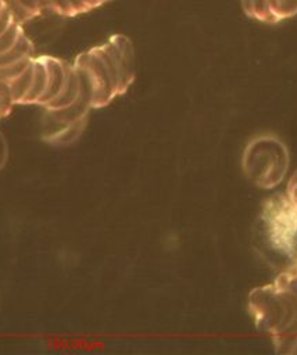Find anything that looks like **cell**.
I'll list each match as a JSON object with an SVG mask.
<instances>
[{
    "mask_svg": "<svg viewBox=\"0 0 297 355\" xmlns=\"http://www.w3.org/2000/svg\"><path fill=\"white\" fill-rule=\"evenodd\" d=\"M74 65L92 85V108H101L124 94L133 83L135 49L128 36L117 33L103 44L76 55Z\"/></svg>",
    "mask_w": 297,
    "mask_h": 355,
    "instance_id": "1",
    "label": "cell"
},
{
    "mask_svg": "<svg viewBox=\"0 0 297 355\" xmlns=\"http://www.w3.org/2000/svg\"><path fill=\"white\" fill-rule=\"evenodd\" d=\"M255 247L269 265L282 270L297 262V207L286 194H275L262 204Z\"/></svg>",
    "mask_w": 297,
    "mask_h": 355,
    "instance_id": "2",
    "label": "cell"
},
{
    "mask_svg": "<svg viewBox=\"0 0 297 355\" xmlns=\"http://www.w3.org/2000/svg\"><path fill=\"white\" fill-rule=\"evenodd\" d=\"M248 311L257 330L271 334L278 352L293 354L297 345V295L271 283L248 294Z\"/></svg>",
    "mask_w": 297,
    "mask_h": 355,
    "instance_id": "3",
    "label": "cell"
},
{
    "mask_svg": "<svg viewBox=\"0 0 297 355\" xmlns=\"http://www.w3.org/2000/svg\"><path fill=\"white\" fill-rule=\"evenodd\" d=\"M290 155L286 144L275 135L253 137L241 155L244 176L260 189L276 187L287 173Z\"/></svg>",
    "mask_w": 297,
    "mask_h": 355,
    "instance_id": "4",
    "label": "cell"
},
{
    "mask_svg": "<svg viewBox=\"0 0 297 355\" xmlns=\"http://www.w3.org/2000/svg\"><path fill=\"white\" fill-rule=\"evenodd\" d=\"M241 7L250 18L265 24L297 15V0H241Z\"/></svg>",
    "mask_w": 297,
    "mask_h": 355,
    "instance_id": "5",
    "label": "cell"
},
{
    "mask_svg": "<svg viewBox=\"0 0 297 355\" xmlns=\"http://www.w3.org/2000/svg\"><path fill=\"white\" fill-rule=\"evenodd\" d=\"M42 58H43V61L47 67V73H49L46 92L43 93V96L37 101V104L43 107L50 100H53L61 92V89L64 87L65 80H67L69 62H67L61 58H56L53 55H42Z\"/></svg>",
    "mask_w": 297,
    "mask_h": 355,
    "instance_id": "6",
    "label": "cell"
},
{
    "mask_svg": "<svg viewBox=\"0 0 297 355\" xmlns=\"http://www.w3.org/2000/svg\"><path fill=\"white\" fill-rule=\"evenodd\" d=\"M79 92H80V83H79L78 73L75 71L74 64H69L64 87L53 100H50L47 104H44L43 108H46V110L65 108V107L71 105L72 103H75V100L79 97Z\"/></svg>",
    "mask_w": 297,
    "mask_h": 355,
    "instance_id": "7",
    "label": "cell"
},
{
    "mask_svg": "<svg viewBox=\"0 0 297 355\" xmlns=\"http://www.w3.org/2000/svg\"><path fill=\"white\" fill-rule=\"evenodd\" d=\"M47 79H49L47 67H46L44 61H43L42 55L35 57L33 58V79H32V85H31V89H29L28 94L25 96L22 104H37V101L40 100V97L46 92Z\"/></svg>",
    "mask_w": 297,
    "mask_h": 355,
    "instance_id": "8",
    "label": "cell"
},
{
    "mask_svg": "<svg viewBox=\"0 0 297 355\" xmlns=\"http://www.w3.org/2000/svg\"><path fill=\"white\" fill-rule=\"evenodd\" d=\"M33 51H35L33 43L25 35V32H22L18 40L15 42V44L6 53L0 54V68L10 65L12 62H17L25 57H33Z\"/></svg>",
    "mask_w": 297,
    "mask_h": 355,
    "instance_id": "9",
    "label": "cell"
},
{
    "mask_svg": "<svg viewBox=\"0 0 297 355\" xmlns=\"http://www.w3.org/2000/svg\"><path fill=\"white\" fill-rule=\"evenodd\" d=\"M32 79H33V60H32L31 65L19 76H17L14 80H11L8 83L11 96H12V100L15 104H22L25 96L28 94V92L31 89Z\"/></svg>",
    "mask_w": 297,
    "mask_h": 355,
    "instance_id": "10",
    "label": "cell"
},
{
    "mask_svg": "<svg viewBox=\"0 0 297 355\" xmlns=\"http://www.w3.org/2000/svg\"><path fill=\"white\" fill-rule=\"evenodd\" d=\"M86 123H87V118H83V119H79V121L68 125L50 143L51 144H61V146L71 144L72 141H75L82 135V132L86 128Z\"/></svg>",
    "mask_w": 297,
    "mask_h": 355,
    "instance_id": "11",
    "label": "cell"
},
{
    "mask_svg": "<svg viewBox=\"0 0 297 355\" xmlns=\"http://www.w3.org/2000/svg\"><path fill=\"white\" fill-rule=\"evenodd\" d=\"M33 57H25L17 62H12L10 65L1 67L0 68V79L10 83L11 80H14L17 76H19L32 62Z\"/></svg>",
    "mask_w": 297,
    "mask_h": 355,
    "instance_id": "12",
    "label": "cell"
},
{
    "mask_svg": "<svg viewBox=\"0 0 297 355\" xmlns=\"http://www.w3.org/2000/svg\"><path fill=\"white\" fill-rule=\"evenodd\" d=\"M4 8L12 15L14 21L19 25H24L25 22L35 18L32 12H29L18 0H1Z\"/></svg>",
    "mask_w": 297,
    "mask_h": 355,
    "instance_id": "13",
    "label": "cell"
},
{
    "mask_svg": "<svg viewBox=\"0 0 297 355\" xmlns=\"http://www.w3.org/2000/svg\"><path fill=\"white\" fill-rule=\"evenodd\" d=\"M22 32H24L22 25L12 22L11 26L4 33L0 35V54L10 50L15 44V42L18 40V37L21 36Z\"/></svg>",
    "mask_w": 297,
    "mask_h": 355,
    "instance_id": "14",
    "label": "cell"
},
{
    "mask_svg": "<svg viewBox=\"0 0 297 355\" xmlns=\"http://www.w3.org/2000/svg\"><path fill=\"white\" fill-rule=\"evenodd\" d=\"M14 104L15 103L11 96L10 85L0 79V119H3L4 116H7L11 112Z\"/></svg>",
    "mask_w": 297,
    "mask_h": 355,
    "instance_id": "15",
    "label": "cell"
},
{
    "mask_svg": "<svg viewBox=\"0 0 297 355\" xmlns=\"http://www.w3.org/2000/svg\"><path fill=\"white\" fill-rule=\"evenodd\" d=\"M286 196L297 207V171L291 175V178H290V180L287 183Z\"/></svg>",
    "mask_w": 297,
    "mask_h": 355,
    "instance_id": "16",
    "label": "cell"
},
{
    "mask_svg": "<svg viewBox=\"0 0 297 355\" xmlns=\"http://www.w3.org/2000/svg\"><path fill=\"white\" fill-rule=\"evenodd\" d=\"M29 12H32L35 17L39 15L43 11L42 0H18Z\"/></svg>",
    "mask_w": 297,
    "mask_h": 355,
    "instance_id": "17",
    "label": "cell"
},
{
    "mask_svg": "<svg viewBox=\"0 0 297 355\" xmlns=\"http://www.w3.org/2000/svg\"><path fill=\"white\" fill-rule=\"evenodd\" d=\"M12 22H15L12 15L6 8H3V11L0 12V35L4 33L11 26Z\"/></svg>",
    "mask_w": 297,
    "mask_h": 355,
    "instance_id": "18",
    "label": "cell"
},
{
    "mask_svg": "<svg viewBox=\"0 0 297 355\" xmlns=\"http://www.w3.org/2000/svg\"><path fill=\"white\" fill-rule=\"evenodd\" d=\"M8 158V146L4 135L0 132V169L6 165Z\"/></svg>",
    "mask_w": 297,
    "mask_h": 355,
    "instance_id": "19",
    "label": "cell"
},
{
    "mask_svg": "<svg viewBox=\"0 0 297 355\" xmlns=\"http://www.w3.org/2000/svg\"><path fill=\"white\" fill-rule=\"evenodd\" d=\"M108 1H112V0H99L100 4H104V3H108Z\"/></svg>",
    "mask_w": 297,
    "mask_h": 355,
    "instance_id": "20",
    "label": "cell"
},
{
    "mask_svg": "<svg viewBox=\"0 0 297 355\" xmlns=\"http://www.w3.org/2000/svg\"><path fill=\"white\" fill-rule=\"evenodd\" d=\"M3 8H4V6H3V1H1V0H0V12H1V11H3Z\"/></svg>",
    "mask_w": 297,
    "mask_h": 355,
    "instance_id": "21",
    "label": "cell"
},
{
    "mask_svg": "<svg viewBox=\"0 0 297 355\" xmlns=\"http://www.w3.org/2000/svg\"><path fill=\"white\" fill-rule=\"evenodd\" d=\"M294 266H296V268H297V262H296V263H294Z\"/></svg>",
    "mask_w": 297,
    "mask_h": 355,
    "instance_id": "22",
    "label": "cell"
}]
</instances>
